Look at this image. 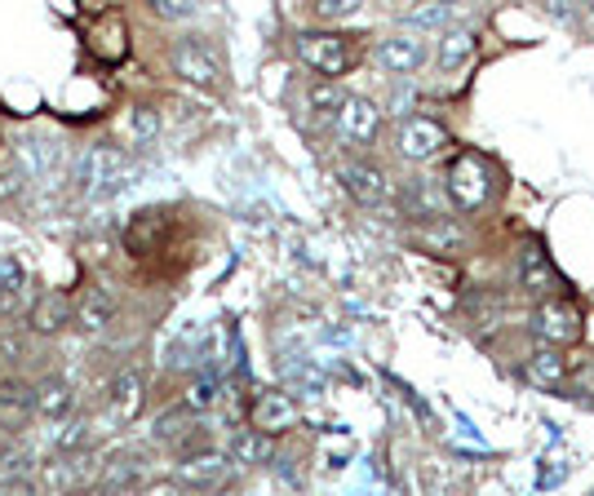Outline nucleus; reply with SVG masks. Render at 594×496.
Masks as SVG:
<instances>
[{
  "label": "nucleus",
  "mask_w": 594,
  "mask_h": 496,
  "mask_svg": "<svg viewBox=\"0 0 594 496\" xmlns=\"http://www.w3.org/2000/svg\"><path fill=\"white\" fill-rule=\"evenodd\" d=\"M134 160L121 151V147H111V143H93L80 160H76V187L85 200H102V195H115V191H125L134 182Z\"/></svg>",
  "instance_id": "f257e3e1"
},
{
  "label": "nucleus",
  "mask_w": 594,
  "mask_h": 496,
  "mask_svg": "<svg viewBox=\"0 0 594 496\" xmlns=\"http://www.w3.org/2000/svg\"><path fill=\"white\" fill-rule=\"evenodd\" d=\"M298 58H302L311 71H320L324 80H337V76L350 71L355 49H350V41L337 36V32H302V36H298Z\"/></svg>",
  "instance_id": "f03ea898"
},
{
  "label": "nucleus",
  "mask_w": 594,
  "mask_h": 496,
  "mask_svg": "<svg viewBox=\"0 0 594 496\" xmlns=\"http://www.w3.org/2000/svg\"><path fill=\"white\" fill-rule=\"evenodd\" d=\"M493 182H489V165L480 156H457L448 165V178H444V195L461 208V213H474L484 200H489Z\"/></svg>",
  "instance_id": "7ed1b4c3"
},
{
  "label": "nucleus",
  "mask_w": 594,
  "mask_h": 496,
  "mask_svg": "<svg viewBox=\"0 0 594 496\" xmlns=\"http://www.w3.org/2000/svg\"><path fill=\"white\" fill-rule=\"evenodd\" d=\"M444 147H448V129H444L439 120H430V115H408L400 124V134H395V151L404 160H413V165L435 160Z\"/></svg>",
  "instance_id": "20e7f679"
},
{
  "label": "nucleus",
  "mask_w": 594,
  "mask_h": 496,
  "mask_svg": "<svg viewBox=\"0 0 594 496\" xmlns=\"http://www.w3.org/2000/svg\"><path fill=\"white\" fill-rule=\"evenodd\" d=\"M378 134H382V106L373 98L346 93V102L337 111V138L350 147H369Z\"/></svg>",
  "instance_id": "39448f33"
},
{
  "label": "nucleus",
  "mask_w": 594,
  "mask_h": 496,
  "mask_svg": "<svg viewBox=\"0 0 594 496\" xmlns=\"http://www.w3.org/2000/svg\"><path fill=\"white\" fill-rule=\"evenodd\" d=\"M169 67H173L178 80L200 84V89H213L222 80V63L213 58V49L204 41H178L173 54H169Z\"/></svg>",
  "instance_id": "423d86ee"
},
{
  "label": "nucleus",
  "mask_w": 594,
  "mask_h": 496,
  "mask_svg": "<svg viewBox=\"0 0 594 496\" xmlns=\"http://www.w3.org/2000/svg\"><path fill=\"white\" fill-rule=\"evenodd\" d=\"M533 337L550 350H563L581 337V315L568 306V302H541L533 311Z\"/></svg>",
  "instance_id": "0eeeda50"
},
{
  "label": "nucleus",
  "mask_w": 594,
  "mask_h": 496,
  "mask_svg": "<svg viewBox=\"0 0 594 496\" xmlns=\"http://www.w3.org/2000/svg\"><path fill=\"white\" fill-rule=\"evenodd\" d=\"M337 178H341V187H346L355 200L369 204V208H378V204H386V200H391V178H386L378 165L346 160V165L337 169Z\"/></svg>",
  "instance_id": "6e6552de"
},
{
  "label": "nucleus",
  "mask_w": 594,
  "mask_h": 496,
  "mask_svg": "<svg viewBox=\"0 0 594 496\" xmlns=\"http://www.w3.org/2000/svg\"><path fill=\"white\" fill-rule=\"evenodd\" d=\"M298 399L289 395V391H262L258 399H254V430L258 435H284V430H293L298 426Z\"/></svg>",
  "instance_id": "1a4fd4ad"
},
{
  "label": "nucleus",
  "mask_w": 594,
  "mask_h": 496,
  "mask_svg": "<svg viewBox=\"0 0 594 496\" xmlns=\"http://www.w3.org/2000/svg\"><path fill=\"white\" fill-rule=\"evenodd\" d=\"M426 58H430V49H426V41H422L417 32H400V36H386V41L378 45V63H382L391 76H413Z\"/></svg>",
  "instance_id": "9d476101"
},
{
  "label": "nucleus",
  "mask_w": 594,
  "mask_h": 496,
  "mask_svg": "<svg viewBox=\"0 0 594 496\" xmlns=\"http://www.w3.org/2000/svg\"><path fill=\"white\" fill-rule=\"evenodd\" d=\"M519 289L528 297H537V302H554V293H559V275H554L550 258L541 253L537 244H528L519 253Z\"/></svg>",
  "instance_id": "9b49d317"
},
{
  "label": "nucleus",
  "mask_w": 594,
  "mask_h": 496,
  "mask_svg": "<svg viewBox=\"0 0 594 496\" xmlns=\"http://www.w3.org/2000/svg\"><path fill=\"white\" fill-rule=\"evenodd\" d=\"M143 408H147V382H143V372L125 368L121 377L111 382V404H107V413H111V421L130 426V421H138Z\"/></svg>",
  "instance_id": "f8f14e48"
},
{
  "label": "nucleus",
  "mask_w": 594,
  "mask_h": 496,
  "mask_svg": "<svg viewBox=\"0 0 594 496\" xmlns=\"http://www.w3.org/2000/svg\"><path fill=\"white\" fill-rule=\"evenodd\" d=\"M89 49H93V58H102V63H121V58L130 54V27H125V19H121V14L93 19V23H89Z\"/></svg>",
  "instance_id": "ddd939ff"
},
{
  "label": "nucleus",
  "mask_w": 594,
  "mask_h": 496,
  "mask_svg": "<svg viewBox=\"0 0 594 496\" xmlns=\"http://www.w3.org/2000/svg\"><path fill=\"white\" fill-rule=\"evenodd\" d=\"M160 129H165V120H160V111L156 106H125V115H121V143L130 147V151H147V147H156L160 143Z\"/></svg>",
  "instance_id": "4468645a"
},
{
  "label": "nucleus",
  "mask_w": 594,
  "mask_h": 496,
  "mask_svg": "<svg viewBox=\"0 0 594 496\" xmlns=\"http://www.w3.org/2000/svg\"><path fill=\"white\" fill-rule=\"evenodd\" d=\"M36 417V386L27 382H0V430H23Z\"/></svg>",
  "instance_id": "2eb2a0df"
},
{
  "label": "nucleus",
  "mask_w": 594,
  "mask_h": 496,
  "mask_svg": "<svg viewBox=\"0 0 594 496\" xmlns=\"http://www.w3.org/2000/svg\"><path fill=\"white\" fill-rule=\"evenodd\" d=\"M115 324V302L107 289H85L80 302H76V328L85 337H102L107 328Z\"/></svg>",
  "instance_id": "dca6fc26"
},
{
  "label": "nucleus",
  "mask_w": 594,
  "mask_h": 496,
  "mask_svg": "<svg viewBox=\"0 0 594 496\" xmlns=\"http://www.w3.org/2000/svg\"><path fill=\"white\" fill-rule=\"evenodd\" d=\"M226 470H231V456L226 452H191V456H182L178 478L187 487H217L226 478Z\"/></svg>",
  "instance_id": "f3484780"
},
{
  "label": "nucleus",
  "mask_w": 594,
  "mask_h": 496,
  "mask_svg": "<svg viewBox=\"0 0 594 496\" xmlns=\"http://www.w3.org/2000/svg\"><path fill=\"white\" fill-rule=\"evenodd\" d=\"M71 324H76V302H71L67 293H45V297L32 306V328L45 332V337H54V332H63V328H71Z\"/></svg>",
  "instance_id": "a211bd4d"
},
{
  "label": "nucleus",
  "mask_w": 594,
  "mask_h": 496,
  "mask_svg": "<svg viewBox=\"0 0 594 496\" xmlns=\"http://www.w3.org/2000/svg\"><path fill=\"white\" fill-rule=\"evenodd\" d=\"M470 58H474V32H470V27H448V32L439 36V71L452 76V71H461Z\"/></svg>",
  "instance_id": "6ab92c4d"
},
{
  "label": "nucleus",
  "mask_w": 594,
  "mask_h": 496,
  "mask_svg": "<svg viewBox=\"0 0 594 496\" xmlns=\"http://www.w3.org/2000/svg\"><path fill=\"white\" fill-rule=\"evenodd\" d=\"M71 408H76V395H71V386H67L63 377H45V382L36 386V413H41L45 421H63Z\"/></svg>",
  "instance_id": "aec40b11"
},
{
  "label": "nucleus",
  "mask_w": 594,
  "mask_h": 496,
  "mask_svg": "<svg viewBox=\"0 0 594 496\" xmlns=\"http://www.w3.org/2000/svg\"><path fill=\"white\" fill-rule=\"evenodd\" d=\"M217 395H222L217 372L204 368V372H195V377H191V386H187V395H182V408H187V413H209V408L217 404Z\"/></svg>",
  "instance_id": "412c9836"
},
{
  "label": "nucleus",
  "mask_w": 594,
  "mask_h": 496,
  "mask_svg": "<svg viewBox=\"0 0 594 496\" xmlns=\"http://www.w3.org/2000/svg\"><path fill=\"white\" fill-rule=\"evenodd\" d=\"M226 456H231V465H262V456H267V435H258V430H235L231 443H226Z\"/></svg>",
  "instance_id": "4be33fe9"
},
{
  "label": "nucleus",
  "mask_w": 594,
  "mask_h": 496,
  "mask_svg": "<svg viewBox=\"0 0 594 496\" xmlns=\"http://www.w3.org/2000/svg\"><path fill=\"white\" fill-rule=\"evenodd\" d=\"M563 372H568V363H563L559 350H550V346L533 350V359H528V377H533L537 386H559V382H563Z\"/></svg>",
  "instance_id": "5701e85b"
},
{
  "label": "nucleus",
  "mask_w": 594,
  "mask_h": 496,
  "mask_svg": "<svg viewBox=\"0 0 594 496\" xmlns=\"http://www.w3.org/2000/svg\"><path fill=\"white\" fill-rule=\"evenodd\" d=\"M408 208H413V217H439V208H444V195H439V187L435 182H417V187H408Z\"/></svg>",
  "instance_id": "b1692460"
},
{
  "label": "nucleus",
  "mask_w": 594,
  "mask_h": 496,
  "mask_svg": "<svg viewBox=\"0 0 594 496\" xmlns=\"http://www.w3.org/2000/svg\"><path fill=\"white\" fill-rule=\"evenodd\" d=\"M408 27H444L448 32V5H422V10H404Z\"/></svg>",
  "instance_id": "393cba45"
},
{
  "label": "nucleus",
  "mask_w": 594,
  "mask_h": 496,
  "mask_svg": "<svg viewBox=\"0 0 594 496\" xmlns=\"http://www.w3.org/2000/svg\"><path fill=\"white\" fill-rule=\"evenodd\" d=\"M306 102H311L315 111H341V102H346V93H341L337 84H315V89L306 93Z\"/></svg>",
  "instance_id": "a878e982"
},
{
  "label": "nucleus",
  "mask_w": 594,
  "mask_h": 496,
  "mask_svg": "<svg viewBox=\"0 0 594 496\" xmlns=\"http://www.w3.org/2000/svg\"><path fill=\"white\" fill-rule=\"evenodd\" d=\"M350 14H360L355 0H320L315 5V19H324V23H337V19H350Z\"/></svg>",
  "instance_id": "bb28decb"
},
{
  "label": "nucleus",
  "mask_w": 594,
  "mask_h": 496,
  "mask_svg": "<svg viewBox=\"0 0 594 496\" xmlns=\"http://www.w3.org/2000/svg\"><path fill=\"white\" fill-rule=\"evenodd\" d=\"M156 19H165V23H182V19H191L195 14V5H187V0H156Z\"/></svg>",
  "instance_id": "cd10ccee"
},
{
  "label": "nucleus",
  "mask_w": 594,
  "mask_h": 496,
  "mask_svg": "<svg viewBox=\"0 0 594 496\" xmlns=\"http://www.w3.org/2000/svg\"><path fill=\"white\" fill-rule=\"evenodd\" d=\"M23 169L19 165H10V169H0V200H10V195H19L23 191Z\"/></svg>",
  "instance_id": "c85d7f7f"
},
{
  "label": "nucleus",
  "mask_w": 594,
  "mask_h": 496,
  "mask_svg": "<svg viewBox=\"0 0 594 496\" xmlns=\"http://www.w3.org/2000/svg\"><path fill=\"white\" fill-rule=\"evenodd\" d=\"M0 496H32V492L19 487V483H0Z\"/></svg>",
  "instance_id": "c756f323"
},
{
  "label": "nucleus",
  "mask_w": 594,
  "mask_h": 496,
  "mask_svg": "<svg viewBox=\"0 0 594 496\" xmlns=\"http://www.w3.org/2000/svg\"><path fill=\"white\" fill-rule=\"evenodd\" d=\"M147 496H173V492H169V487H156V492H147Z\"/></svg>",
  "instance_id": "7c9ffc66"
},
{
  "label": "nucleus",
  "mask_w": 594,
  "mask_h": 496,
  "mask_svg": "<svg viewBox=\"0 0 594 496\" xmlns=\"http://www.w3.org/2000/svg\"><path fill=\"white\" fill-rule=\"evenodd\" d=\"M590 14H594V5H590Z\"/></svg>",
  "instance_id": "2f4dec72"
}]
</instances>
